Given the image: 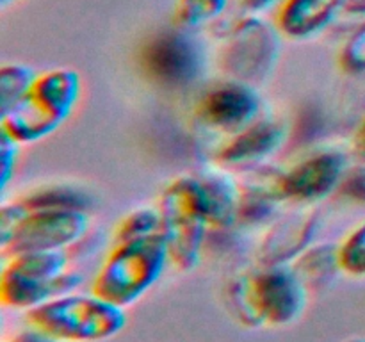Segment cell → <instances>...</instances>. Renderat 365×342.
<instances>
[{
	"instance_id": "6da1fadb",
	"label": "cell",
	"mask_w": 365,
	"mask_h": 342,
	"mask_svg": "<svg viewBox=\"0 0 365 342\" xmlns=\"http://www.w3.org/2000/svg\"><path fill=\"white\" fill-rule=\"evenodd\" d=\"M307 299L309 289L291 264H259L228 285V309L250 328L289 326L305 312Z\"/></svg>"
},
{
	"instance_id": "7a4b0ae2",
	"label": "cell",
	"mask_w": 365,
	"mask_h": 342,
	"mask_svg": "<svg viewBox=\"0 0 365 342\" xmlns=\"http://www.w3.org/2000/svg\"><path fill=\"white\" fill-rule=\"evenodd\" d=\"M168 262L170 252L163 232L114 242L93 280L91 292L127 309L155 285Z\"/></svg>"
},
{
	"instance_id": "3957f363",
	"label": "cell",
	"mask_w": 365,
	"mask_h": 342,
	"mask_svg": "<svg viewBox=\"0 0 365 342\" xmlns=\"http://www.w3.org/2000/svg\"><path fill=\"white\" fill-rule=\"evenodd\" d=\"M81 75L70 68L38 75L27 95L2 116L0 132L16 142H36L53 134L81 98Z\"/></svg>"
},
{
	"instance_id": "277c9868",
	"label": "cell",
	"mask_w": 365,
	"mask_h": 342,
	"mask_svg": "<svg viewBox=\"0 0 365 342\" xmlns=\"http://www.w3.org/2000/svg\"><path fill=\"white\" fill-rule=\"evenodd\" d=\"M25 321L61 342H100L120 333L127 314L96 294H64L27 310Z\"/></svg>"
},
{
	"instance_id": "5b68a950",
	"label": "cell",
	"mask_w": 365,
	"mask_h": 342,
	"mask_svg": "<svg viewBox=\"0 0 365 342\" xmlns=\"http://www.w3.org/2000/svg\"><path fill=\"white\" fill-rule=\"evenodd\" d=\"M88 214L75 207L24 210L4 203L0 210V252L4 259L32 252L68 249L88 230Z\"/></svg>"
},
{
	"instance_id": "8992f818",
	"label": "cell",
	"mask_w": 365,
	"mask_h": 342,
	"mask_svg": "<svg viewBox=\"0 0 365 342\" xmlns=\"http://www.w3.org/2000/svg\"><path fill=\"white\" fill-rule=\"evenodd\" d=\"M157 209L170 262L182 273H189L202 260V249L210 227L198 177L187 175L170 182L160 195Z\"/></svg>"
},
{
	"instance_id": "52a82bcc",
	"label": "cell",
	"mask_w": 365,
	"mask_h": 342,
	"mask_svg": "<svg viewBox=\"0 0 365 342\" xmlns=\"http://www.w3.org/2000/svg\"><path fill=\"white\" fill-rule=\"evenodd\" d=\"M68 249L20 253L6 259L0 274V298L9 309L31 310L81 284V274L68 271Z\"/></svg>"
},
{
	"instance_id": "ba28073f",
	"label": "cell",
	"mask_w": 365,
	"mask_h": 342,
	"mask_svg": "<svg viewBox=\"0 0 365 342\" xmlns=\"http://www.w3.org/2000/svg\"><path fill=\"white\" fill-rule=\"evenodd\" d=\"M280 32L259 16L239 20L225 38L220 66L228 78L257 86L273 71L280 56Z\"/></svg>"
},
{
	"instance_id": "9c48e42d",
	"label": "cell",
	"mask_w": 365,
	"mask_h": 342,
	"mask_svg": "<svg viewBox=\"0 0 365 342\" xmlns=\"http://www.w3.org/2000/svg\"><path fill=\"white\" fill-rule=\"evenodd\" d=\"M262 98L255 86L227 78L198 96L195 114L205 128L234 135L260 120Z\"/></svg>"
},
{
	"instance_id": "30bf717a",
	"label": "cell",
	"mask_w": 365,
	"mask_h": 342,
	"mask_svg": "<svg viewBox=\"0 0 365 342\" xmlns=\"http://www.w3.org/2000/svg\"><path fill=\"white\" fill-rule=\"evenodd\" d=\"M145 73L168 88L189 86L203 70V53L185 32L168 31L157 34L141 53Z\"/></svg>"
},
{
	"instance_id": "8fae6325",
	"label": "cell",
	"mask_w": 365,
	"mask_h": 342,
	"mask_svg": "<svg viewBox=\"0 0 365 342\" xmlns=\"http://www.w3.org/2000/svg\"><path fill=\"white\" fill-rule=\"evenodd\" d=\"M348 167V159L339 150H321L289 167L280 175V191L284 202L310 205L330 196Z\"/></svg>"
},
{
	"instance_id": "7c38bea8",
	"label": "cell",
	"mask_w": 365,
	"mask_h": 342,
	"mask_svg": "<svg viewBox=\"0 0 365 342\" xmlns=\"http://www.w3.org/2000/svg\"><path fill=\"white\" fill-rule=\"evenodd\" d=\"M287 139V127L277 120H257L245 130L230 135L217 152V162L225 167L255 166L273 155Z\"/></svg>"
},
{
	"instance_id": "4fadbf2b",
	"label": "cell",
	"mask_w": 365,
	"mask_h": 342,
	"mask_svg": "<svg viewBox=\"0 0 365 342\" xmlns=\"http://www.w3.org/2000/svg\"><path fill=\"white\" fill-rule=\"evenodd\" d=\"M317 230L314 214H291L269 228L259 248V264L282 266L292 264L309 246Z\"/></svg>"
},
{
	"instance_id": "5bb4252c",
	"label": "cell",
	"mask_w": 365,
	"mask_h": 342,
	"mask_svg": "<svg viewBox=\"0 0 365 342\" xmlns=\"http://www.w3.org/2000/svg\"><path fill=\"white\" fill-rule=\"evenodd\" d=\"M344 6L346 0H284L278 6L274 27L289 39L314 38L344 13Z\"/></svg>"
},
{
	"instance_id": "9a60e30c",
	"label": "cell",
	"mask_w": 365,
	"mask_h": 342,
	"mask_svg": "<svg viewBox=\"0 0 365 342\" xmlns=\"http://www.w3.org/2000/svg\"><path fill=\"white\" fill-rule=\"evenodd\" d=\"M198 180L205 196L210 227L225 230L237 224L241 185L235 184L230 175L221 171H210L198 177Z\"/></svg>"
},
{
	"instance_id": "2e32d148",
	"label": "cell",
	"mask_w": 365,
	"mask_h": 342,
	"mask_svg": "<svg viewBox=\"0 0 365 342\" xmlns=\"http://www.w3.org/2000/svg\"><path fill=\"white\" fill-rule=\"evenodd\" d=\"M282 173H255L241 185L239 202V223L259 224L274 212L277 205L284 202L280 191Z\"/></svg>"
},
{
	"instance_id": "e0dca14e",
	"label": "cell",
	"mask_w": 365,
	"mask_h": 342,
	"mask_svg": "<svg viewBox=\"0 0 365 342\" xmlns=\"http://www.w3.org/2000/svg\"><path fill=\"white\" fill-rule=\"evenodd\" d=\"M291 266L299 274L307 289L323 287L334 280L339 271H342L339 262V246L328 242L309 246Z\"/></svg>"
},
{
	"instance_id": "ac0fdd59",
	"label": "cell",
	"mask_w": 365,
	"mask_h": 342,
	"mask_svg": "<svg viewBox=\"0 0 365 342\" xmlns=\"http://www.w3.org/2000/svg\"><path fill=\"white\" fill-rule=\"evenodd\" d=\"M36 71L27 64H4L0 70V118L20 103L36 81Z\"/></svg>"
},
{
	"instance_id": "d6986e66",
	"label": "cell",
	"mask_w": 365,
	"mask_h": 342,
	"mask_svg": "<svg viewBox=\"0 0 365 342\" xmlns=\"http://www.w3.org/2000/svg\"><path fill=\"white\" fill-rule=\"evenodd\" d=\"M228 0H177L173 9L175 24L180 28H198L225 13Z\"/></svg>"
},
{
	"instance_id": "ffe728a7",
	"label": "cell",
	"mask_w": 365,
	"mask_h": 342,
	"mask_svg": "<svg viewBox=\"0 0 365 342\" xmlns=\"http://www.w3.org/2000/svg\"><path fill=\"white\" fill-rule=\"evenodd\" d=\"M160 232V214L159 209H150V207H141V209L132 210L130 214L120 221L114 232V242L132 241V239L146 237V235L159 234Z\"/></svg>"
},
{
	"instance_id": "44dd1931",
	"label": "cell",
	"mask_w": 365,
	"mask_h": 342,
	"mask_svg": "<svg viewBox=\"0 0 365 342\" xmlns=\"http://www.w3.org/2000/svg\"><path fill=\"white\" fill-rule=\"evenodd\" d=\"M339 262L342 273L349 276H365V223L351 232L339 244Z\"/></svg>"
},
{
	"instance_id": "7402d4cb",
	"label": "cell",
	"mask_w": 365,
	"mask_h": 342,
	"mask_svg": "<svg viewBox=\"0 0 365 342\" xmlns=\"http://www.w3.org/2000/svg\"><path fill=\"white\" fill-rule=\"evenodd\" d=\"M341 66L349 73H365V24L349 36L341 50Z\"/></svg>"
},
{
	"instance_id": "603a6c76",
	"label": "cell",
	"mask_w": 365,
	"mask_h": 342,
	"mask_svg": "<svg viewBox=\"0 0 365 342\" xmlns=\"http://www.w3.org/2000/svg\"><path fill=\"white\" fill-rule=\"evenodd\" d=\"M18 145L20 142H16L13 138L0 132V184H2V189L7 187V184H9L11 177L14 173Z\"/></svg>"
},
{
	"instance_id": "cb8c5ba5",
	"label": "cell",
	"mask_w": 365,
	"mask_h": 342,
	"mask_svg": "<svg viewBox=\"0 0 365 342\" xmlns=\"http://www.w3.org/2000/svg\"><path fill=\"white\" fill-rule=\"evenodd\" d=\"M342 191L346 196H349L355 202L365 203V164L362 170L355 171L342 182Z\"/></svg>"
},
{
	"instance_id": "d4e9b609",
	"label": "cell",
	"mask_w": 365,
	"mask_h": 342,
	"mask_svg": "<svg viewBox=\"0 0 365 342\" xmlns=\"http://www.w3.org/2000/svg\"><path fill=\"white\" fill-rule=\"evenodd\" d=\"M9 342H61V341L48 337V335H45L43 331L29 326L27 330H24V331H20V333L14 335Z\"/></svg>"
},
{
	"instance_id": "484cf974",
	"label": "cell",
	"mask_w": 365,
	"mask_h": 342,
	"mask_svg": "<svg viewBox=\"0 0 365 342\" xmlns=\"http://www.w3.org/2000/svg\"><path fill=\"white\" fill-rule=\"evenodd\" d=\"M353 155L365 164V118L353 135Z\"/></svg>"
},
{
	"instance_id": "4316f807",
	"label": "cell",
	"mask_w": 365,
	"mask_h": 342,
	"mask_svg": "<svg viewBox=\"0 0 365 342\" xmlns=\"http://www.w3.org/2000/svg\"><path fill=\"white\" fill-rule=\"evenodd\" d=\"M284 0H242V6L252 13H262L273 6H280Z\"/></svg>"
},
{
	"instance_id": "83f0119b",
	"label": "cell",
	"mask_w": 365,
	"mask_h": 342,
	"mask_svg": "<svg viewBox=\"0 0 365 342\" xmlns=\"http://www.w3.org/2000/svg\"><path fill=\"white\" fill-rule=\"evenodd\" d=\"M344 13L356 14V16H365V0H346Z\"/></svg>"
},
{
	"instance_id": "f1b7e54d",
	"label": "cell",
	"mask_w": 365,
	"mask_h": 342,
	"mask_svg": "<svg viewBox=\"0 0 365 342\" xmlns=\"http://www.w3.org/2000/svg\"><path fill=\"white\" fill-rule=\"evenodd\" d=\"M346 342H365L364 337H353V338H348Z\"/></svg>"
}]
</instances>
